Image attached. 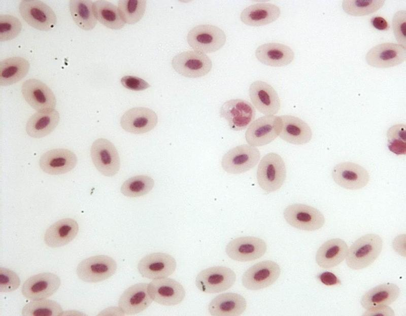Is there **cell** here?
Listing matches in <instances>:
<instances>
[{
    "mask_svg": "<svg viewBox=\"0 0 406 316\" xmlns=\"http://www.w3.org/2000/svg\"><path fill=\"white\" fill-rule=\"evenodd\" d=\"M334 182L348 190H359L365 187L370 177L367 170L359 164L350 161L335 165L331 171Z\"/></svg>",
    "mask_w": 406,
    "mask_h": 316,
    "instance_id": "obj_17",
    "label": "cell"
},
{
    "mask_svg": "<svg viewBox=\"0 0 406 316\" xmlns=\"http://www.w3.org/2000/svg\"><path fill=\"white\" fill-rule=\"evenodd\" d=\"M58 112L53 110L47 112H38L32 115L26 124V131L30 137L40 138L52 132L59 123Z\"/></svg>",
    "mask_w": 406,
    "mask_h": 316,
    "instance_id": "obj_32",
    "label": "cell"
},
{
    "mask_svg": "<svg viewBox=\"0 0 406 316\" xmlns=\"http://www.w3.org/2000/svg\"><path fill=\"white\" fill-rule=\"evenodd\" d=\"M171 63L177 73L189 78H197L207 75L213 66L208 56L194 50L178 53L173 58Z\"/></svg>",
    "mask_w": 406,
    "mask_h": 316,
    "instance_id": "obj_8",
    "label": "cell"
},
{
    "mask_svg": "<svg viewBox=\"0 0 406 316\" xmlns=\"http://www.w3.org/2000/svg\"><path fill=\"white\" fill-rule=\"evenodd\" d=\"M92 1L71 0L70 1V11L75 23L80 28L91 30L96 25L97 19L93 10Z\"/></svg>",
    "mask_w": 406,
    "mask_h": 316,
    "instance_id": "obj_34",
    "label": "cell"
},
{
    "mask_svg": "<svg viewBox=\"0 0 406 316\" xmlns=\"http://www.w3.org/2000/svg\"><path fill=\"white\" fill-rule=\"evenodd\" d=\"M287 223L295 228L308 231L323 227L325 220L318 209L302 203H294L287 206L283 212Z\"/></svg>",
    "mask_w": 406,
    "mask_h": 316,
    "instance_id": "obj_7",
    "label": "cell"
},
{
    "mask_svg": "<svg viewBox=\"0 0 406 316\" xmlns=\"http://www.w3.org/2000/svg\"><path fill=\"white\" fill-rule=\"evenodd\" d=\"M29 68V61L21 57H11L1 60L0 85L7 86L18 82L26 76Z\"/></svg>",
    "mask_w": 406,
    "mask_h": 316,
    "instance_id": "obj_33",
    "label": "cell"
},
{
    "mask_svg": "<svg viewBox=\"0 0 406 316\" xmlns=\"http://www.w3.org/2000/svg\"><path fill=\"white\" fill-rule=\"evenodd\" d=\"M120 81L123 87L132 91H143L150 87L147 82L136 76H124Z\"/></svg>",
    "mask_w": 406,
    "mask_h": 316,
    "instance_id": "obj_44",
    "label": "cell"
},
{
    "mask_svg": "<svg viewBox=\"0 0 406 316\" xmlns=\"http://www.w3.org/2000/svg\"><path fill=\"white\" fill-rule=\"evenodd\" d=\"M187 41L194 51L204 54L211 53L224 46L226 36L225 32L216 26L201 24L189 30Z\"/></svg>",
    "mask_w": 406,
    "mask_h": 316,
    "instance_id": "obj_3",
    "label": "cell"
},
{
    "mask_svg": "<svg viewBox=\"0 0 406 316\" xmlns=\"http://www.w3.org/2000/svg\"><path fill=\"white\" fill-rule=\"evenodd\" d=\"M79 225L71 218H63L52 224L46 230L44 240L48 247L55 248L68 244L77 235Z\"/></svg>",
    "mask_w": 406,
    "mask_h": 316,
    "instance_id": "obj_26",
    "label": "cell"
},
{
    "mask_svg": "<svg viewBox=\"0 0 406 316\" xmlns=\"http://www.w3.org/2000/svg\"><path fill=\"white\" fill-rule=\"evenodd\" d=\"M382 248L383 240L379 235H364L356 239L348 249L346 263L353 270L366 268L378 258Z\"/></svg>",
    "mask_w": 406,
    "mask_h": 316,
    "instance_id": "obj_1",
    "label": "cell"
},
{
    "mask_svg": "<svg viewBox=\"0 0 406 316\" xmlns=\"http://www.w3.org/2000/svg\"><path fill=\"white\" fill-rule=\"evenodd\" d=\"M281 14L277 6L267 3H258L245 8L240 14L241 21L251 26H264L277 20Z\"/></svg>",
    "mask_w": 406,
    "mask_h": 316,
    "instance_id": "obj_28",
    "label": "cell"
},
{
    "mask_svg": "<svg viewBox=\"0 0 406 316\" xmlns=\"http://www.w3.org/2000/svg\"><path fill=\"white\" fill-rule=\"evenodd\" d=\"M366 310L363 314L364 315H394V311L393 309L388 306H377L369 309H366Z\"/></svg>",
    "mask_w": 406,
    "mask_h": 316,
    "instance_id": "obj_45",
    "label": "cell"
},
{
    "mask_svg": "<svg viewBox=\"0 0 406 316\" xmlns=\"http://www.w3.org/2000/svg\"><path fill=\"white\" fill-rule=\"evenodd\" d=\"M63 310L60 305L55 301L45 299L32 300L22 310L25 316H58Z\"/></svg>",
    "mask_w": 406,
    "mask_h": 316,
    "instance_id": "obj_37",
    "label": "cell"
},
{
    "mask_svg": "<svg viewBox=\"0 0 406 316\" xmlns=\"http://www.w3.org/2000/svg\"><path fill=\"white\" fill-rule=\"evenodd\" d=\"M77 158L72 151L65 149H54L44 153L39 160L40 168L51 175L67 173L74 169Z\"/></svg>",
    "mask_w": 406,
    "mask_h": 316,
    "instance_id": "obj_24",
    "label": "cell"
},
{
    "mask_svg": "<svg viewBox=\"0 0 406 316\" xmlns=\"http://www.w3.org/2000/svg\"><path fill=\"white\" fill-rule=\"evenodd\" d=\"M152 301L148 284L138 283L123 292L118 301V308L123 314L133 315L145 310Z\"/></svg>",
    "mask_w": 406,
    "mask_h": 316,
    "instance_id": "obj_23",
    "label": "cell"
},
{
    "mask_svg": "<svg viewBox=\"0 0 406 316\" xmlns=\"http://www.w3.org/2000/svg\"><path fill=\"white\" fill-rule=\"evenodd\" d=\"M282 128L279 136L284 141L293 145H304L312 137V131L306 122L292 115L280 116Z\"/></svg>",
    "mask_w": 406,
    "mask_h": 316,
    "instance_id": "obj_27",
    "label": "cell"
},
{
    "mask_svg": "<svg viewBox=\"0 0 406 316\" xmlns=\"http://www.w3.org/2000/svg\"><path fill=\"white\" fill-rule=\"evenodd\" d=\"M22 25L19 19L10 14H0V41H10L21 32Z\"/></svg>",
    "mask_w": 406,
    "mask_h": 316,
    "instance_id": "obj_41",
    "label": "cell"
},
{
    "mask_svg": "<svg viewBox=\"0 0 406 316\" xmlns=\"http://www.w3.org/2000/svg\"><path fill=\"white\" fill-rule=\"evenodd\" d=\"M280 274V266L275 261H260L252 265L244 273L242 284L248 290H260L273 285Z\"/></svg>",
    "mask_w": 406,
    "mask_h": 316,
    "instance_id": "obj_13",
    "label": "cell"
},
{
    "mask_svg": "<svg viewBox=\"0 0 406 316\" xmlns=\"http://www.w3.org/2000/svg\"><path fill=\"white\" fill-rule=\"evenodd\" d=\"M371 25L379 30H387L389 26L387 20L382 17L375 16L370 19Z\"/></svg>",
    "mask_w": 406,
    "mask_h": 316,
    "instance_id": "obj_47",
    "label": "cell"
},
{
    "mask_svg": "<svg viewBox=\"0 0 406 316\" xmlns=\"http://www.w3.org/2000/svg\"><path fill=\"white\" fill-rule=\"evenodd\" d=\"M319 280L326 286H334L341 285V282L340 279L333 273L325 271L318 276Z\"/></svg>",
    "mask_w": 406,
    "mask_h": 316,
    "instance_id": "obj_46",
    "label": "cell"
},
{
    "mask_svg": "<svg viewBox=\"0 0 406 316\" xmlns=\"http://www.w3.org/2000/svg\"><path fill=\"white\" fill-rule=\"evenodd\" d=\"M120 123L125 131L133 134H142L154 128L158 123V117L151 109L134 107L123 114Z\"/></svg>",
    "mask_w": 406,
    "mask_h": 316,
    "instance_id": "obj_22",
    "label": "cell"
},
{
    "mask_svg": "<svg viewBox=\"0 0 406 316\" xmlns=\"http://www.w3.org/2000/svg\"><path fill=\"white\" fill-rule=\"evenodd\" d=\"M348 251V245L343 240L339 238L327 240L318 249L316 262L322 268L335 267L344 261Z\"/></svg>",
    "mask_w": 406,
    "mask_h": 316,
    "instance_id": "obj_30",
    "label": "cell"
},
{
    "mask_svg": "<svg viewBox=\"0 0 406 316\" xmlns=\"http://www.w3.org/2000/svg\"><path fill=\"white\" fill-rule=\"evenodd\" d=\"M91 158L97 170L106 177H113L120 169V160L115 146L109 140L99 138L94 141L90 149Z\"/></svg>",
    "mask_w": 406,
    "mask_h": 316,
    "instance_id": "obj_11",
    "label": "cell"
},
{
    "mask_svg": "<svg viewBox=\"0 0 406 316\" xmlns=\"http://www.w3.org/2000/svg\"><path fill=\"white\" fill-rule=\"evenodd\" d=\"M21 92L26 102L38 112H47L54 109L56 99L52 90L42 81L29 79L24 82Z\"/></svg>",
    "mask_w": 406,
    "mask_h": 316,
    "instance_id": "obj_15",
    "label": "cell"
},
{
    "mask_svg": "<svg viewBox=\"0 0 406 316\" xmlns=\"http://www.w3.org/2000/svg\"><path fill=\"white\" fill-rule=\"evenodd\" d=\"M400 289L393 283L380 284L365 292L362 296L360 303L365 309L389 305L399 297Z\"/></svg>",
    "mask_w": 406,
    "mask_h": 316,
    "instance_id": "obj_31",
    "label": "cell"
},
{
    "mask_svg": "<svg viewBox=\"0 0 406 316\" xmlns=\"http://www.w3.org/2000/svg\"><path fill=\"white\" fill-rule=\"evenodd\" d=\"M59 277L51 272H42L27 279L22 286V295L30 300L45 299L54 294L59 289Z\"/></svg>",
    "mask_w": 406,
    "mask_h": 316,
    "instance_id": "obj_21",
    "label": "cell"
},
{
    "mask_svg": "<svg viewBox=\"0 0 406 316\" xmlns=\"http://www.w3.org/2000/svg\"><path fill=\"white\" fill-rule=\"evenodd\" d=\"M267 245L264 240L254 236H242L231 240L227 244L225 252L231 259L247 262L262 257L266 253Z\"/></svg>",
    "mask_w": 406,
    "mask_h": 316,
    "instance_id": "obj_16",
    "label": "cell"
},
{
    "mask_svg": "<svg viewBox=\"0 0 406 316\" xmlns=\"http://www.w3.org/2000/svg\"><path fill=\"white\" fill-rule=\"evenodd\" d=\"M282 121L280 116L265 115L253 121L245 132L249 145L261 147L275 140L280 134Z\"/></svg>",
    "mask_w": 406,
    "mask_h": 316,
    "instance_id": "obj_10",
    "label": "cell"
},
{
    "mask_svg": "<svg viewBox=\"0 0 406 316\" xmlns=\"http://www.w3.org/2000/svg\"><path fill=\"white\" fill-rule=\"evenodd\" d=\"M286 178L285 163L280 155L271 152L262 157L257 167L256 178L258 185L266 194L280 189Z\"/></svg>",
    "mask_w": 406,
    "mask_h": 316,
    "instance_id": "obj_2",
    "label": "cell"
},
{
    "mask_svg": "<svg viewBox=\"0 0 406 316\" xmlns=\"http://www.w3.org/2000/svg\"><path fill=\"white\" fill-rule=\"evenodd\" d=\"M405 48L397 43H381L368 50L365 60L369 65L376 68L394 67L405 61Z\"/></svg>",
    "mask_w": 406,
    "mask_h": 316,
    "instance_id": "obj_14",
    "label": "cell"
},
{
    "mask_svg": "<svg viewBox=\"0 0 406 316\" xmlns=\"http://www.w3.org/2000/svg\"><path fill=\"white\" fill-rule=\"evenodd\" d=\"M19 10L23 19L37 29L49 31L56 25L57 18L54 12L41 1H21Z\"/></svg>",
    "mask_w": 406,
    "mask_h": 316,
    "instance_id": "obj_9",
    "label": "cell"
},
{
    "mask_svg": "<svg viewBox=\"0 0 406 316\" xmlns=\"http://www.w3.org/2000/svg\"><path fill=\"white\" fill-rule=\"evenodd\" d=\"M93 10L97 21L111 29H120L125 25L118 7L105 0L96 1L93 3Z\"/></svg>",
    "mask_w": 406,
    "mask_h": 316,
    "instance_id": "obj_35",
    "label": "cell"
},
{
    "mask_svg": "<svg viewBox=\"0 0 406 316\" xmlns=\"http://www.w3.org/2000/svg\"><path fill=\"white\" fill-rule=\"evenodd\" d=\"M249 95L253 106L265 115L277 114L281 108V100L275 89L261 80L253 82L249 88Z\"/></svg>",
    "mask_w": 406,
    "mask_h": 316,
    "instance_id": "obj_20",
    "label": "cell"
},
{
    "mask_svg": "<svg viewBox=\"0 0 406 316\" xmlns=\"http://www.w3.org/2000/svg\"><path fill=\"white\" fill-rule=\"evenodd\" d=\"M219 115L221 118L227 121L231 130L241 131L253 121L256 112L250 102L236 98L225 101L220 109Z\"/></svg>",
    "mask_w": 406,
    "mask_h": 316,
    "instance_id": "obj_12",
    "label": "cell"
},
{
    "mask_svg": "<svg viewBox=\"0 0 406 316\" xmlns=\"http://www.w3.org/2000/svg\"><path fill=\"white\" fill-rule=\"evenodd\" d=\"M20 284V278L14 271L0 268V292L8 293L17 289Z\"/></svg>",
    "mask_w": 406,
    "mask_h": 316,
    "instance_id": "obj_42",
    "label": "cell"
},
{
    "mask_svg": "<svg viewBox=\"0 0 406 316\" xmlns=\"http://www.w3.org/2000/svg\"><path fill=\"white\" fill-rule=\"evenodd\" d=\"M388 147L396 155L405 154V125L397 124L392 126L387 131Z\"/></svg>",
    "mask_w": 406,
    "mask_h": 316,
    "instance_id": "obj_40",
    "label": "cell"
},
{
    "mask_svg": "<svg viewBox=\"0 0 406 316\" xmlns=\"http://www.w3.org/2000/svg\"><path fill=\"white\" fill-rule=\"evenodd\" d=\"M394 35L399 44L406 47L405 27L406 11L400 10L395 13L392 18Z\"/></svg>",
    "mask_w": 406,
    "mask_h": 316,
    "instance_id": "obj_43",
    "label": "cell"
},
{
    "mask_svg": "<svg viewBox=\"0 0 406 316\" xmlns=\"http://www.w3.org/2000/svg\"><path fill=\"white\" fill-rule=\"evenodd\" d=\"M176 267L175 258L162 252L149 254L142 258L138 264L141 275L151 279L168 277L174 272Z\"/></svg>",
    "mask_w": 406,
    "mask_h": 316,
    "instance_id": "obj_18",
    "label": "cell"
},
{
    "mask_svg": "<svg viewBox=\"0 0 406 316\" xmlns=\"http://www.w3.org/2000/svg\"><path fill=\"white\" fill-rule=\"evenodd\" d=\"M154 186V181L147 175H138L124 182L120 188L121 193L129 197H138L149 193Z\"/></svg>",
    "mask_w": 406,
    "mask_h": 316,
    "instance_id": "obj_36",
    "label": "cell"
},
{
    "mask_svg": "<svg viewBox=\"0 0 406 316\" xmlns=\"http://www.w3.org/2000/svg\"><path fill=\"white\" fill-rule=\"evenodd\" d=\"M236 280L235 272L230 268L217 266L201 270L195 278V285L206 293H217L231 288Z\"/></svg>",
    "mask_w": 406,
    "mask_h": 316,
    "instance_id": "obj_5",
    "label": "cell"
},
{
    "mask_svg": "<svg viewBox=\"0 0 406 316\" xmlns=\"http://www.w3.org/2000/svg\"><path fill=\"white\" fill-rule=\"evenodd\" d=\"M255 55L262 64L272 67H282L290 64L294 53L288 46L279 43H267L259 46Z\"/></svg>",
    "mask_w": 406,
    "mask_h": 316,
    "instance_id": "obj_25",
    "label": "cell"
},
{
    "mask_svg": "<svg viewBox=\"0 0 406 316\" xmlns=\"http://www.w3.org/2000/svg\"><path fill=\"white\" fill-rule=\"evenodd\" d=\"M247 307L246 299L235 293L221 294L212 300L208 310L214 316H237L242 314Z\"/></svg>",
    "mask_w": 406,
    "mask_h": 316,
    "instance_id": "obj_29",
    "label": "cell"
},
{
    "mask_svg": "<svg viewBox=\"0 0 406 316\" xmlns=\"http://www.w3.org/2000/svg\"><path fill=\"white\" fill-rule=\"evenodd\" d=\"M118 8L125 23L134 24L139 22L144 15L146 8V1L120 0L118 2Z\"/></svg>",
    "mask_w": 406,
    "mask_h": 316,
    "instance_id": "obj_39",
    "label": "cell"
},
{
    "mask_svg": "<svg viewBox=\"0 0 406 316\" xmlns=\"http://www.w3.org/2000/svg\"><path fill=\"white\" fill-rule=\"evenodd\" d=\"M148 291L153 301L165 306L179 304L185 297L183 286L167 277L153 279L148 284Z\"/></svg>",
    "mask_w": 406,
    "mask_h": 316,
    "instance_id": "obj_19",
    "label": "cell"
},
{
    "mask_svg": "<svg viewBox=\"0 0 406 316\" xmlns=\"http://www.w3.org/2000/svg\"><path fill=\"white\" fill-rule=\"evenodd\" d=\"M385 2L383 0H345L342 6L344 11L350 15L363 16L376 12Z\"/></svg>",
    "mask_w": 406,
    "mask_h": 316,
    "instance_id": "obj_38",
    "label": "cell"
},
{
    "mask_svg": "<svg viewBox=\"0 0 406 316\" xmlns=\"http://www.w3.org/2000/svg\"><path fill=\"white\" fill-rule=\"evenodd\" d=\"M117 263L107 255H96L82 260L78 265V277L87 283H98L110 278L115 274Z\"/></svg>",
    "mask_w": 406,
    "mask_h": 316,
    "instance_id": "obj_6",
    "label": "cell"
},
{
    "mask_svg": "<svg viewBox=\"0 0 406 316\" xmlns=\"http://www.w3.org/2000/svg\"><path fill=\"white\" fill-rule=\"evenodd\" d=\"M260 156V153L256 147L243 144L226 152L222 157L221 164L223 169L228 173L241 174L255 166Z\"/></svg>",
    "mask_w": 406,
    "mask_h": 316,
    "instance_id": "obj_4",
    "label": "cell"
}]
</instances>
